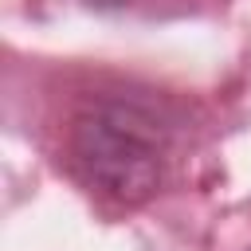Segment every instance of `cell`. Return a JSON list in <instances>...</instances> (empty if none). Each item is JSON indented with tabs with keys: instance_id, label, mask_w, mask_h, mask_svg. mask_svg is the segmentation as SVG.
I'll list each match as a JSON object with an SVG mask.
<instances>
[{
	"instance_id": "6da1fadb",
	"label": "cell",
	"mask_w": 251,
	"mask_h": 251,
	"mask_svg": "<svg viewBox=\"0 0 251 251\" xmlns=\"http://www.w3.org/2000/svg\"><path fill=\"white\" fill-rule=\"evenodd\" d=\"M173 149V122L137 94H98L71 126V161L82 180L118 200L141 204L157 192Z\"/></svg>"
},
{
	"instance_id": "7a4b0ae2",
	"label": "cell",
	"mask_w": 251,
	"mask_h": 251,
	"mask_svg": "<svg viewBox=\"0 0 251 251\" xmlns=\"http://www.w3.org/2000/svg\"><path fill=\"white\" fill-rule=\"evenodd\" d=\"M86 4H98V8H114V4H126V0H86Z\"/></svg>"
}]
</instances>
